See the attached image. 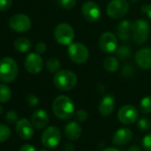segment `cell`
Returning a JSON list of instances; mask_svg holds the SVG:
<instances>
[{
    "label": "cell",
    "instance_id": "6da1fadb",
    "mask_svg": "<svg viewBox=\"0 0 151 151\" xmlns=\"http://www.w3.org/2000/svg\"><path fill=\"white\" fill-rule=\"evenodd\" d=\"M52 111L56 117L61 120L70 119L75 112V106L72 100L66 96H58L52 103Z\"/></svg>",
    "mask_w": 151,
    "mask_h": 151
},
{
    "label": "cell",
    "instance_id": "7a4b0ae2",
    "mask_svg": "<svg viewBox=\"0 0 151 151\" xmlns=\"http://www.w3.org/2000/svg\"><path fill=\"white\" fill-rule=\"evenodd\" d=\"M78 82L76 74L68 69L59 70L55 73L53 78V84L57 89L60 91H69L73 89Z\"/></svg>",
    "mask_w": 151,
    "mask_h": 151
},
{
    "label": "cell",
    "instance_id": "3957f363",
    "mask_svg": "<svg viewBox=\"0 0 151 151\" xmlns=\"http://www.w3.org/2000/svg\"><path fill=\"white\" fill-rule=\"evenodd\" d=\"M19 68L16 61L10 58L5 57L0 60V80L4 83H12L17 78Z\"/></svg>",
    "mask_w": 151,
    "mask_h": 151
},
{
    "label": "cell",
    "instance_id": "277c9868",
    "mask_svg": "<svg viewBox=\"0 0 151 151\" xmlns=\"http://www.w3.org/2000/svg\"><path fill=\"white\" fill-rule=\"evenodd\" d=\"M68 54L69 59L78 64L86 62L89 58L88 48L82 43H72L68 45Z\"/></svg>",
    "mask_w": 151,
    "mask_h": 151
},
{
    "label": "cell",
    "instance_id": "5b68a950",
    "mask_svg": "<svg viewBox=\"0 0 151 151\" xmlns=\"http://www.w3.org/2000/svg\"><path fill=\"white\" fill-rule=\"evenodd\" d=\"M54 38L55 40L62 45H69L75 37V32L73 28L68 23H60L56 26L54 29Z\"/></svg>",
    "mask_w": 151,
    "mask_h": 151
},
{
    "label": "cell",
    "instance_id": "8992f818",
    "mask_svg": "<svg viewBox=\"0 0 151 151\" xmlns=\"http://www.w3.org/2000/svg\"><path fill=\"white\" fill-rule=\"evenodd\" d=\"M149 24L143 19H139L132 23V34L134 42L138 45L145 43L149 35Z\"/></svg>",
    "mask_w": 151,
    "mask_h": 151
},
{
    "label": "cell",
    "instance_id": "52a82bcc",
    "mask_svg": "<svg viewBox=\"0 0 151 151\" xmlns=\"http://www.w3.org/2000/svg\"><path fill=\"white\" fill-rule=\"evenodd\" d=\"M60 131L56 126H48L47 128H45L41 136L42 144L48 148H53L57 147L60 142Z\"/></svg>",
    "mask_w": 151,
    "mask_h": 151
},
{
    "label": "cell",
    "instance_id": "ba28073f",
    "mask_svg": "<svg viewBox=\"0 0 151 151\" xmlns=\"http://www.w3.org/2000/svg\"><path fill=\"white\" fill-rule=\"evenodd\" d=\"M129 11V4L126 0H111L107 6V14L112 19H120Z\"/></svg>",
    "mask_w": 151,
    "mask_h": 151
},
{
    "label": "cell",
    "instance_id": "9c48e42d",
    "mask_svg": "<svg viewBox=\"0 0 151 151\" xmlns=\"http://www.w3.org/2000/svg\"><path fill=\"white\" fill-rule=\"evenodd\" d=\"M9 27L12 30L18 33L26 32L31 28V21L26 14H16L9 20Z\"/></svg>",
    "mask_w": 151,
    "mask_h": 151
},
{
    "label": "cell",
    "instance_id": "30bf717a",
    "mask_svg": "<svg viewBox=\"0 0 151 151\" xmlns=\"http://www.w3.org/2000/svg\"><path fill=\"white\" fill-rule=\"evenodd\" d=\"M24 66L30 74H38L42 71L44 61L42 57L37 52H31L27 55L24 60Z\"/></svg>",
    "mask_w": 151,
    "mask_h": 151
},
{
    "label": "cell",
    "instance_id": "8fae6325",
    "mask_svg": "<svg viewBox=\"0 0 151 151\" xmlns=\"http://www.w3.org/2000/svg\"><path fill=\"white\" fill-rule=\"evenodd\" d=\"M118 120L124 124H132L135 123L139 117V112L137 109L132 105L123 106L117 114Z\"/></svg>",
    "mask_w": 151,
    "mask_h": 151
},
{
    "label": "cell",
    "instance_id": "7c38bea8",
    "mask_svg": "<svg viewBox=\"0 0 151 151\" xmlns=\"http://www.w3.org/2000/svg\"><path fill=\"white\" fill-rule=\"evenodd\" d=\"M82 14L87 22H95L101 18V10L96 3H94L93 1H88L83 5Z\"/></svg>",
    "mask_w": 151,
    "mask_h": 151
},
{
    "label": "cell",
    "instance_id": "4fadbf2b",
    "mask_svg": "<svg viewBox=\"0 0 151 151\" xmlns=\"http://www.w3.org/2000/svg\"><path fill=\"white\" fill-rule=\"evenodd\" d=\"M99 45L103 52L110 53L116 50L117 39L111 32H104L99 39Z\"/></svg>",
    "mask_w": 151,
    "mask_h": 151
},
{
    "label": "cell",
    "instance_id": "5bb4252c",
    "mask_svg": "<svg viewBox=\"0 0 151 151\" xmlns=\"http://www.w3.org/2000/svg\"><path fill=\"white\" fill-rule=\"evenodd\" d=\"M15 129H16V132L19 135V137L22 139H25V140L29 139L34 135L33 124L31 122H29L26 118L19 119L16 122Z\"/></svg>",
    "mask_w": 151,
    "mask_h": 151
},
{
    "label": "cell",
    "instance_id": "9a60e30c",
    "mask_svg": "<svg viewBox=\"0 0 151 151\" xmlns=\"http://www.w3.org/2000/svg\"><path fill=\"white\" fill-rule=\"evenodd\" d=\"M135 61L143 69L151 68V48L146 47L138 51L135 56Z\"/></svg>",
    "mask_w": 151,
    "mask_h": 151
},
{
    "label": "cell",
    "instance_id": "2e32d148",
    "mask_svg": "<svg viewBox=\"0 0 151 151\" xmlns=\"http://www.w3.org/2000/svg\"><path fill=\"white\" fill-rule=\"evenodd\" d=\"M31 123L33 126L38 130L45 128L49 123V116L47 112L44 109L36 110L31 116Z\"/></svg>",
    "mask_w": 151,
    "mask_h": 151
},
{
    "label": "cell",
    "instance_id": "e0dca14e",
    "mask_svg": "<svg viewBox=\"0 0 151 151\" xmlns=\"http://www.w3.org/2000/svg\"><path fill=\"white\" fill-rule=\"evenodd\" d=\"M132 138V132L129 128H120L113 134L112 142L116 146L127 144Z\"/></svg>",
    "mask_w": 151,
    "mask_h": 151
},
{
    "label": "cell",
    "instance_id": "ac0fdd59",
    "mask_svg": "<svg viewBox=\"0 0 151 151\" xmlns=\"http://www.w3.org/2000/svg\"><path fill=\"white\" fill-rule=\"evenodd\" d=\"M115 109V98L111 94L105 95L100 102L99 112L103 116H108L112 114Z\"/></svg>",
    "mask_w": 151,
    "mask_h": 151
},
{
    "label": "cell",
    "instance_id": "d6986e66",
    "mask_svg": "<svg viewBox=\"0 0 151 151\" xmlns=\"http://www.w3.org/2000/svg\"><path fill=\"white\" fill-rule=\"evenodd\" d=\"M64 134L69 140H77L82 134V128L77 122H69L64 128Z\"/></svg>",
    "mask_w": 151,
    "mask_h": 151
},
{
    "label": "cell",
    "instance_id": "ffe728a7",
    "mask_svg": "<svg viewBox=\"0 0 151 151\" xmlns=\"http://www.w3.org/2000/svg\"><path fill=\"white\" fill-rule=\"evenodd\" d=\"M132 23L130 21L124 20L119 22L117 26V35L121 40L127 41L130 38V33L132 32Z\"/></svg>",
    "mask_w": 151,
    "mask_h": 151
},
{
    "label": "cell",
    "instance_id": "44dd1931",
    "mask_svg": "<svg viewBox=\"0 0 151 151\" xmlns=\"http://www.w3.org/2000/svg\"><path fill=\"white\" fill-rule=\"evenodd\" d=\"M14 48L20 52H27L32 48V43L26 37H19L14 42Z\"/></svg>",
    "mask_w": 151,
    "mask_h": 151
},
{
    "label": "cell",
    "instance_id": "7402d4cb",
    "mask_svg": "<svg viewBox=\"0 0 151 151\" xmlns=\"http://www.w3.org/2000/svg\"><path fill=\"white\" fill-rule=\"evenodd\" d=\"M103 66L107 71H109L110 73H114L118 69L119 62H118L116 58L112 57V56H109V57L105 58V60L103 61Z\"/></svg>",
    "mask_w": 151,
    "mask_h": 151
},
{
    "label": "cell",
    "instance_id": "603a6c76",
    "mask_svg": "<svg viewBox=\"0 0 151 151\" xmlns=\"http://www.w3.org/2000/svg\"><path fill=\"white\" fill-rule=\"evenodd\" d=\"M12 97V91L9 86L1 84L0 85V102H7Z\"/></svg>",
    "mask_w": 151,
    "mask_h": 151
},
{
    "label": "cell",
    "instance_id": "cb8c5ba5",
    "mask_svg": "<svg viewBox=\"0 0 151 151\" xmlns=\"http://www.w3.org/2000/svg\"><path fill=\"white\" fill-rule=\"evenodd\" d=\"M60 67V60L56 58H50L46 61V68L50 73H56L59 71Z\"/></svg>",
    "mask_w": 151,
    "mask_h": 151
},
{
    "label": "cell",
    "instance_id": "d4e9b609",
    "mask_svg": "<svg viewBox=\"0 0 151 151\" xmlns=\"http://www.w3.org/2000/svg\"><path fill=\"white\" fill-rule=\"evenodd\" d=\"M139 108L142 113L148 114L151 113V96L144 97L139 103Z\"/></svg>",
    "mask_w": 151,
    "mask_h": 151
},
{
    "label": "cell",
    "instance_id": "484cf974",
    "mask_svg": "<svg viewBox=\"0 0 151 151\" xmlns=\"http://www.w3.org/2000/svg\"><path fill=\"white\" fill-rule=\"evenodd\" d=\"M11 136V130L7 125L0 124V143L6 141Z\"/></svg>",
    "mask_w": 151,
    "mask_h": 151
},
{
    "label": "cell",
    "instance_id": "4316f807",
    "mask_svg": "<svg viewBox=\"0 0 151 151\" xmlns=\"http://www.w3.org/2000/svg\"><path fill=\"white\" fill-rule=\"evenodd\" d=\"M130 55H131L130 48L125 45L121 46L116 50V56L120 60H126L127 58L130 57Z\"/></svg>",
    "mask_w": 151,
    "mask_h": 151
},
{
    "label": "cell",
    "instance_id": "83f0119b",
    "mask_svg": "<svg viewBox=\"0 0 151 151\" xmlns=\"http://www.w3.org/2000/svg\"><path fill=\"white\" fill-rule=\"evenodd\" d=\"M137 125H138V128L140 131L146 132V131H148L151 128V122L147 117H143V118H140L138 121Z\"/></svg>",
    "mask_w": 151,
    "mask_h": 151
},
{
    "label": "cell",
    "instance_id": "f1b7e54d",
    "mask_svg": "<svg viewBox=\"0 0 151 151\" xmlns=\"http://www.w3.org/2000/svg\"><path fill=\"white\" fill-rule=\"evenodd\" d=\"M57 1L62 8L67 9V10H70L74 8L76 6V3H77L76 0H57Z\"/></svg>",
    "mask_w": 151,
    "mask_h": 151
},
{
    "label": "cell",
    "instance_id": "f546056e",
    "mask_svg": "<svg viewBox=\"0 0 151 151\" xmlns=\"http://www.w3.org/2000/svg\"><path fill=\"white\" fill-rule=\"evenodd\" d=\"M6 121L9 123V124H14V123H16L19 119H18V114L14 111V110H10L6 113Z\"/></svg>",
    "mask_w": 151,
    "mask_h": 151
},
{
    "label": "cell",
    "instance_id": "4dcf8cb0",
    "mask_svg": "<svg viewBox=\"0 0 151 151\" xmlns=\"http://www.w3.org/2000/svg\"><path fill=\"white\" fill-rule=\"evenodd\" d=\"M27 102H28V104H29V107L35 108V107H37V106L38 105L39 100H38V98H37L36 95H34V94H29V95H28V97H27Z\"/></svg>",
    "mask_w": 151,
    "mask_h": 151
},
{
    "label": "cell",
    "instance_id": "1f68e13d",
    "mask_svg": "<svg viewBox=\"0 0 151 151\" xmlns=\"http://www.w3.org/2000/svg\"><path fill=\"white\" fill-rule=\"evenodd\" d=\"M13 5V0H0V12L7 11Z\"/></svg>",
    "mask_w": 151,
    "mask_h": 151
},
{
    "label": "cell",
    "instance_id": "d6a6232c",
    "mask_svg": "<svg viewBox=\"0 0 151 151\" xmlns=\"http://www.w3.org/2000/svg\"><path fill=\"white\" fill-rule=\"evenodd\" d=\"M142 146L143 147L147 150V151H151V132L147 134L143 139H142Z\"/></svg>",
    "mask_w": 151,
    "mask_h": 151
},
{
    "label": "cell",
    "instance_id": "836d02e7",
    "mask_svg": "<svg viewBox=\"0 0 151 151\" xmlns=\"http://www.w3.org/2000/svg\"><path fill=\"white\" fill-rule=\"evenodd\" d=\"M88 117V114L84 109H79L76 112V118H77L79 122H85Z\"/></svg>",
    "mask_w": 151,
    "mask_h": 151
},
{
    "label": "cell",
    "instance_id": "e575fe53",
    "mask_svg": "<svg viewBox=\"0 0 151 151\" xmlns=\"http://www.w3.org/2000/svg\"><path fill=\"white\" fill-rule=\"evenodd\" d=\"M35 49H36V52L37 53H39V54L44 53L46 51V45L43 42H39L38 44H37Z\"/></svg>",
    "mask_w": 151,
    "mask_h": 151
},
{
    "label": "cell",
    "instance_id": "d590c367",
    "mask_svg": "<svg viewBox=\"0 0 151 151\" xmlns=\"http://www.w3.org/2000/svg\"><path fill=\"white\" fill-rule=\"evenodd\" d=\"M141 12L146 14L149 19H151V4L150 5H144L141 6Z\"/></svg>",
    "mask_w": 151,
    "mask_h": 151
},
{
    "label": "cell",
    "instance_id": "8d00e7d4",
    "mask_svg": "<svg viewBox=\"0 0 151 151\" xmlns=\"http://www.w3.org/2000/svg\"><path fill=\"white\" fill-rule=\"evenodd\" d=\"M19 151H36V148L30 144H25L20 147Z\"/></svg>",
    "mask_w": 151,
    "mask_h": 151
},
{
    "label": "cell",
    "instance_id": "74e56055",
    "mask_svg": "<svg viewBox=\"0 0 151 151\" xmlns=\"http://www.w3.org/2000/svg\"><path fill=\"white\" fill-rule=\"evenodd\" d=\"M64 150H65V151H74V150H75L74 145H72V144H70V143H67V144L64 146Z\"/></svg>",
    "mask_w": 151,
    "mask_h": 151
},
{
    "label": "cell",
    "instance_id": "f35d334b",
    "mask_svg": "<svg viewBox=\"0 0 151 151\" xmlns=\"http://www.w3.org/2000/svg\"><path fill=\"white\" fill-rule=\"evenodd\" d=\"M127 151H141V150H140V148H139V147H137V146H132L131 147H129V148L127 149Z\"/></svg>",
    "mask_w": 151,
    "mask_h": 151
},
{
    "label": "cell",
    "instance_id": "ab89813d",
    "mask_svg": "<svg viewBox=\"0 0 151 151\" xmlns=\"http://www.w3.org/2000/svg\"><path fill=\"white\" fill-rule=\"evenodd\" d=\"M103 151H120V150L116 147H106L105 149H103Z\"/></svg>",
    "mask_w": 151,
    "mask_h": 151
},
{
    "label": "cell",
    "instance_id": "60d3db41",
    "mask_svg": "<svg viewBox=\"0 0 151 151\" xmlns=\"http://www.w3.org/2000/svg\"><path fill=\"white\" fill-rule=\"evenodd\" d=\"M3 111H4V109H3V107L0 105V115H1L2 113H3Z\"/></svg>",
    "mask_w": 151,
    "mask_h": 151
},
{
    "label": "cell",
    "instance_id": "b9f144b4",
    "mask_svg": "<svg viewBox=\"0 0 151 151\" xmlns=\"http://www.w3.org/2000/svg\"><path fill=\"white\" fill-rule=\"evenodd\" d=\"M130 1H132V3H137V2L139 1V0H130Z\"/></svg>",
    "mask_w": 151,
    "mask_h": 151
},
{
    "label": "cell",
    "instance_id": "7bdbcfd3",
    "mask_svg": "<svg viewBox=\"0 0 151 151\" xmlns=\"http://www.w3.org/2000/svg\"><path fill=\"white\" fill-rule=\"evenodd\" d=\"M40 151H47V150H45V149H42V150H40Z\"/></svg>",
    "mask_w": 151,
    "mask_h": 151
}]
</instances>
